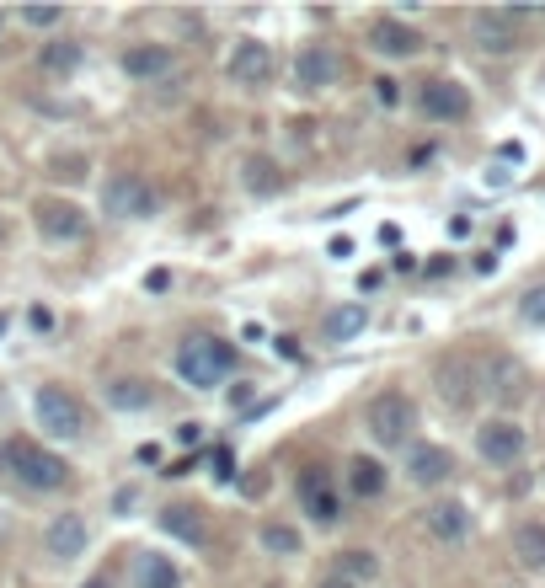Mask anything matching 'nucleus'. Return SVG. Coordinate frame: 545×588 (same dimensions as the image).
Masks as SVG:
<instances>
[{
	"label": "nucleus",
	"mask_w": 545,
	"mask_h": 588,
	"mask_svg": "<svg viewBox=\"0 0 545 588\" xmlns=\"http://www.w3.org/2000/svg\"><path fill=\"white\" fill-rule=\"evenodd\" d=\"M0 471L17 476L27 492H59L70 482L65 460L49 455V450H38V444H27V439H6V444H0Z\"/></svg>",
	"instance_id": "f257e3e1"
},
{
	"label": "nucleus",
	"mask_w": 545,
	"mask_h": 588,
	"mask_svg": "<svg viewBox=\"0 0 545 588\" xmlns=\"http://www.w3.org/2000/svg\"><path fill=\"white\" fill-rule=\"evenodd\" d=\"M230 369H236V348L220 343V337H188L177 348V375L193 391H214L220 380H230Z\"/></svg>",
	"instance_id": "f03ea898"
},
{
	"label": "nucleus",
	"mask_w": 545,
	"mask_h": 588,
	"mask_svg": "<svg viewBox=\"0 0 545 588\" xmlns=\"http://www.w3.org/2000/svg\"><path fill=\"white\" fill-rule=\"evenodd\" d=\"M33 417H38V428L49 433V439H65V444L86 433V407L65 391V385H43V391L33 396Z\"/></svg>",
	"instance_id": "7ed1b4c3"
},
{
	"label": "nucleus",
	"mask_w": 545,
	"mask_h": 588,
	"mask_svg": "<svg viewBox=\"0 0 545 588\" xmlns=\"http://www.w3.org/2000/svg\"><path fill=\"white\" fill-rule=\"evenodd\" d=\"M369 433H375V444H385V450H396V444H407L412 439V428H417V407L401 391H385L369 401Z\"/></svg>",
	"instance_id": "20e7f679"
},
{
	"label": "nucleus",
	"mask_w": 545,
	"mask_h": 588,
	"mask_svg": "<svg viewBox=\"0 0 545 588\" xmlns=\"http://www.w3.org/2000/svg\"><path fill=\"white\" fill-rule=\"evenodd\" d=\"M102 209L113 214V220H155V209H161V198H155V188L145 177L123 172L102 188Z\"/></svg>",
	"instance_id": "39448f33"
},
{
	"label": "nucleus",
	"mask_w": 545,
	"mask_h": 588,
	"mask_svg": "<svg viewBox=\"0 0 545 588\" xmlns=\"http://www.w3.org/2000/svg\"><path fill=\"white\" fill-rule=\"evenodd\" d=\"M519 22H524V11H476L471 33L487 54H513L519 49Z\"/></svg>",
	"instance_id": "423d86ee"
},
{
	"label": "nucleus",
	"mask_w": 545,
	"mask_h": 588,
	"mask_svg": "<svg viewBox=\"0 0 545 588\" xmlns=\"http://www.w3.org/2000/svg\"><path fill=\"white\" fill-rule=\"evenodd\" d=\"M43 551H49L54 562L86 556V519L81 514H54L49 524H43Z\"/></svg>",
	"instance_id": "0eeeda50"
},
{
	"label": "nucleus",
	"mask_w": 545,
	"mask_h": 588,
	"mask_svg": "<svg viewBox=\"0 0 545 588\" xmlns=\"http://www.w3.org/2000/svg\"><path fill=\"white\" fill-rule=\"evenodd\" d=\"M476 450L487 460H497V466H513V460L524 455V428L508 423V417H492V423H481V433H476Z\"/></svg>",
	"instance_id": "6e6552de"
},
{
	"label": "nucleus",
	"mask_w": 545,
	"mask_h": 588,
	"mask_svg": "<svg viewBox=\"0 0 545 588\" xmlns=\"http://www.w3.org/2000/svg\"><path fill=\"white\" fill-rule=\"evenodd\" d=\"M33 220H38V236H49V241L86 236V214L75 204H65V198H43V204L33 209Z\"/></svg>",
	"instance_id": "1a4fd4ad"
},
{
	"label": "nucleus",
	"mask_w": 545,
	"mask_h": 588,
	"mask_svg": "<svg viewBox=\"0 0 545 588\" xmlns=\"http://www.w3.org/2000/svg\"><path fill=\"white\" fill-rule=\"evenodd\" d=\"M332 81H337V54L326 49V43L300 49V59H294V86L300 91H326Z\"/></svg>",
	"instance_id": "9d476101"
},
{
	"label": "nucleus",
	"mask_w": 545,
	"mask_h": 588,
	"mask_svg": "<svg viewBox=\"0 0 545 588\" xmlns=\"http://www.w3.org/2000/svg\"><path fill=\"white\" fill-rule=\"evenodd\" d=\"M230 75H236L241 86H268L273 81V49L257 38L236 43V54H230Z\"/></svg>",
	"instance_id": "9b49d317"
},
{
	"label": "nucleus",
	"mask_w": 545,
	"mask_h": 588,
	"mask_svg": "<svg viewBox=\"0 0 545 588\" xmlns=\"http://www.w3.org/2000/svg\"><path fill=\"white\" fill-rule=\"evenodd\" d=\"M423 113L439 118V123H455V118L471 113V97H465V86H455V81H428L423 86Z\"/></svg>",
	"instance_id": "f8f14e48"
},
{
	"label": "nucleus",
	"mask_w": 545,
	"mask_h": 588,
	"mask_svg": "<svg viewBox=\"0 0 545 588\" xmlns=\"http://www.w3.org/2000/svg\"><path fill=\"white\" fill-rule=\"evenodd\" d=\"M449 471H455V455L439 450V444H417L407 455V476L417 487H439V482H449Z\"/></svg>",
	"instance_id": "ddd939ff"
},
{
	"label": "nucleus",
	"mask_w": 545,
	"mask_h": 588,
	"mask_svg": "<svg viewBox=\"0 0 545 588\" xmlns=\"http://www.w3.org/2000/svg\"><path fill=\"white\" fill-rule=\"evenodd\" d=\"M369 49H380V54H391V59H412L417 49H423V38H417L407 22L380 17L375 27H369Z\"/></svg>",
	"instance_id": "4468645a"
},
{
	"label": "nucleus",
	"mask_w": 545,
	"mask_h": 588,
	"mask_svg": "<svg viewBox=\"0 0 545 588\" xmlns=\"http://www.w3.org/2000/svg\"><path fill=\"white\" fill-rule=\"evenodd\" d=\"M161 530H166L171 540H182V546H204V540H209V524H204V514H198L193 503L166 508V514H161Z\"/></svg>",
	"instance_id": "2eb2a0df"
},
{
	"label": "nucleus",
	"mask_w": 545,
	"mask_h": 588,
	"mask_svg": "<svg viewBox=\"0 0 545 588\" xmlns=\"http://www.w3.org/2000/svg\"><path fill=\"white\" fill-rule=\"evenodd\" d=\"M171 70V49L166 43H139V49L123 54V75H134V81H155V75Z\"/></svg>",
	"instance_id": "dca6fc26"
},
{
	"label": "nucleus",
	"mask_w": 545,
	"mask_h": 588,
	"mask_svg": "<svg viewBox=\"0 0 545 588\" xmlns=\"http://www.w3.org/2000/svg\"><path fill=\"white\" fill-rule=\"evenodd\" d=\"M134 588H182V572L171 567V556L139 551L134 556Z\"/></svg>",
	"instance_id": "f3484780"
},
{
	"label": "nucleus",
	"mask_w": 545,
	"mask_h": 588,
	"mask_svg": "<svg viewBox=\"0 0 545 588\" xmlns=\"http://www.w3.org/2000/svg\"><path fill=\"white\" fill-rule=\"evenodd\" d=\"M364 327H369V311H364V305H337V311H326V321H321L326 343H353Z\"/></svg>",
	"instance_id": "a211bd4d"
},
{
	"label": "nucleus",
	"mask_w": 545,
	"mask_h": 588,
	"mask_svg": "<svg viewBox=\"0 0 545 588\" xmlns=\"http://www.w3.org/2000/svg\"><path fill=\"white\" fill-rule=\"evenodd\" d=\"M300 498H305V508H310V519H316V524H332L342 514V503L332 498V487H326L321 471H310L305 482H300Z\"/></svg>",
	"instance_id": "6ab92c4d"
},
{
	"label": "nucleus",
	"mask_w": 545,
	"mask_h": 588,
	"mask_svg": "<svg viewBox=\"0 0 545 588\" xmlns=\"http://www.w3.org/2000/svg\"><path fill=\"white\" fill-rule=\"evenodd\" d=\"M428 530L439 535V540H460L465 530H471V514H465V503H433L428 508Z\"/></svg>",
	"instance_id": "aec40b11"
},
{
	"label": "nucleus",
	"mask_w": 545,
	"mask_h": 588,
	"mask_svg": "<svg viewBox=\"0 0 545 588\" xmlns=\"http://www.w3.org/2000/svg\"><path fill=\"white\" fill-rule=\"evenodd\" d=\"M513 556H519V562L529 567V572H545V524H519V530H513Z\"/></svg>",
	"instance_id": "412c9836"
},
{
	"label": "nucleus",
	"mask_w": 545,
	"mask_h": 588,
	"mask_svg": "<svg viewBox=\"0 0 545 588\" xmlns=\"http://www.w3.org/2000/svg\"><path fill=\"white\" fill-rule=\"evenodd\" d=\"M348 487L358 492V498H380V492H385V466H380V460H369V455H353L348 460Z\"/></svg>",
	"instance_id": "4be33fe9"
},
{
	"label": "nucleus",
	"mask_w": 545,
	"mask_h": 588,
	"mask_svg": "<svg viewBox=\"0 0 545 588\" xmlns=\"http://www.w3.org/2000/svg\"><path fill=\"white\" fill-rule=\"evenodd\" d=\"M81 43L75 38H59V43H43V54H38V65H43V75H70L75 65H81Z\"/></svg>",
	"instance_id": "5701e85b"
},
{
	"label": "nucleus",
	"mask_w": 545,
	"mask_h": 588,
	"mask_svg": "<svg viewBox=\"0 0 545 588\" xmlns=\"http://www.w3.org/2000/svg\"><path fill=\"white\" fill-rule=\"evenodd\" d=\"M246 188L262 193V198H273L278 188H284V172H278L268 156H252V161H246Z\"/></svg>",
	"instance_id": "b1692460"
},
{
	"label": "nucleus",
	"mask_w": 545,
	"mask_h": 588,
	"mask_svg": "<svg viewBox=\"0 0 545 588\" xmlns=\"http://www.w3.org/2000/svg\"><path fill=\"white\" fill-rule=\"evenodd\" d=\"M107 401L123 407V412H139V407H150V401H155V391L145 380H113V385H107Z\"/></svg>",
	"instance_id": "393cba45"
},
{
	"label": "nucleus",
	"mask_w": 545,
	"mask_h": 588,
	"mask_svg": "<svg viewBox=\"0 0 545 588\" xmlns=\"http://www.w3.org/2000/svg\"><path fill=\"white\" fill-rule=\"evenodd\" d=\"M262 546L273 556H300V530H289V524H262Z\"/></svg>",
	"instance_id": "a878e982"
},
{
	"label": "nucleus",
	"mask_w": 545,
	"mask_h": 588,
	"mask_svg": "<svg viewBox=\"0 0 545 588\" xmlns=\"http://www.w3.org/2000/svg\"><path fill=\"white\" fill-rule=\"evenodd\" d=\"M519 311H524V321H535V327H545V284H535V289L524 294V305H519Z\"/></svg>",
	"instance_id": "bb28decb"
},
{
	"label": "nucleus",
	"mask_w": 545,
	"mask_h": 588,
	"mask_svg": "<svg viewBox=\"0 0 545 588\" xmlns=\"http://www.w3.org/2000/svg\"><path fill=\"white\" fill-rule=\"evenodd\" d=\"M59 17H65L59 6H27V11H22V22H27V27H54Z\"/></svg>",
	"instance_id": "cd10ccee"
},
{
	"label": "nucleus",
	"mask_w": 545,
	"mask_h": 588,
	"mask_svg": "<svg viewBox=\"0 0 545 588\" xmlns=\"http://www.w3.org/2000/svg\"><path fill=\"white\" fill-rule=\"evenodd\" d=\"M342 567H348V578H369V572H375V556H369V551H348V556H342Z\"/></svg>",
	"instance_id": "c85d7f7f"
},
{
	"label": "nucleus",
	"mask_w": 545,
	"mask_h": 588,
	"mask_svg": "<svg viewBox=\"0 0 545 588\" xmlns=\"http://www.w3.org/2000/svg\"><path fill=\"white\" fill-rule=\"evenodd\" d=\"M209 466H214V476H220V482H230V476H236V460H230V450H209Z\"/></svg>",
	"instance_id": "c756f323"
},
{
	"label": "nucleus",
	"mask_w": 545,
	"mask_h": 588,
	"mask_svg": "<svg viewBox=\"0 0 545 588\" xmlns=\"http://www.w3.org/2000/svg\"><path fill=\"white\" fill-rule=\"evenodd\" d=\"M375 97H380L385 107H396V102H401V86L391 81V75H380V81H375Z\"/></svg>",
	"instance_id": "7c9ffc66"
},
{
	"label": "nucleus",
	"mask_w": 545,
	"mask_h": 588,
	"mask_svg": "<svg viewBox=\"0 0 545 588\" xmlns=\"http://www.w3.org/2000/svg\"><path fill=\"white\" fill-rule=\"evenodd\" d=\"M278 343V359H300V343H294V337H273Z\"/></svg>",
	"instance_id": "2f4dec72"
},
{
	"label": "nucleus",
	"mask_w": 545,
	"mask_h": 588,
	"mask_svg": "<svg viewBox=\"0 0 545 588\" xmlns=\"http://www.w3.org/2000/svg\"><path fill=\"white\" fill-rule=\"evenodd\" d=\"M166 284H171V273H166V268H155V273L145 278V289H166Z\"/></svg>",
	"instance_id": "473e14b6"
},
{
	"label": "nucleus",
	"mask_w": 545,
	"mask_h": 588,
	"mask_svg": "<svg viewBox=\"0 0 545 588\" xmlns=\"http://www.w3.org/2000/svg\"><path fill=\"white\" fill-rule=\"evenodd\" d=\"M33 327L49 332V327H54V311H43V305H38V311H33Z\"/></svg>",
	"instance_id": "72a5a7b5"
},
{
	"label": "nucleus",
	"mask_w": 545,
	"mask_h": 588,
	"mask_svg": "<svg viewBox=\"0 0 545 588\" xmlns=\"http://www.w3.org/2000/svg\"><path fill=\"white\" fill-rule=\"evenodd\" d=\"M321 588H353V583H348V578H342V572H337V578H326Z\"/></svg>",
	"instance_id": "f704fd0d"
},
{
	"label": "nucleus",
	"mask_w": 545,
	"mask_h": 588,
	"mask_svg": "<svg viewBox=\"0 0 545 588\" xmlns=\"http://www.w3.org/2000/svg\"><path fill=\"white\" fill-rule=\"evenodd\" d=\"M86 588H113V583H107V578H91V583H86Z\"/></svg>",
	"instance_id": "c9c22d12"
},
{
	"label": "nucleus",
	"mask_w": 545,
	"mask_h": 588,
	"mask_svg": "<svg viewBox=\"0 0 545 588\" xmlns=\"http://www.w3.org/2000/svg\"><path fill=\"white\" fill-rule=\"evenodd\" d=\"M0 337H6V311H0Z\"/></svg>",
	"instance_id": "e433bc0d"
},
{
	"label": "nucleus",
	"mask_w": 545,
	"mask_h": 588,
	"mask_svg": "<svg viewBox=\"0 0 545 588\" xmlns=\"http://www.w3.org/2000/svg\"><path fill=\"white\" fill-rule=\"evenodd\" d=\"M0 535H6V519H0Z\"/></svg>",
	"instance_id": "4c0bfd02"
},
{
	"label": "nucleus",
	"mask_w": 545,
	"mask_h": 588,
	"mask_svg": "<svg viewBox=\"0 0 545 588\" xmlns=\"http://www.w3.org/2000/svg\"><path fill=\"white\" fill-rule=\"evenodd\" d=\"M0 27H6V17H0Z\"/></svg>",
	"instance_id": "58836bf2"
}]
</instances>
